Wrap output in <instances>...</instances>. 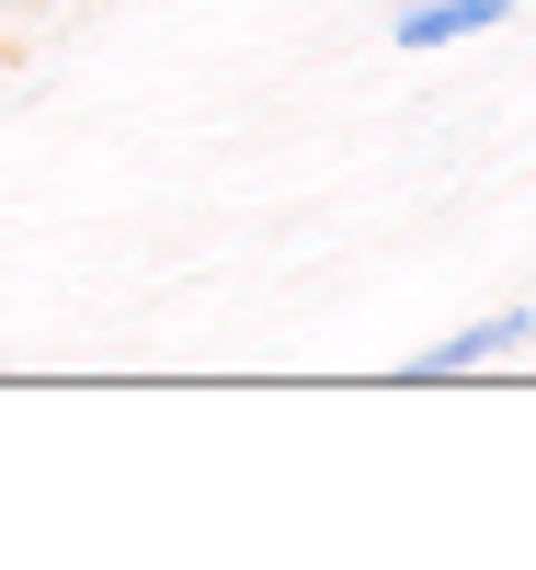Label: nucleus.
I'll return each mask as SVG.
<instances>
[{"label": "nucleus", "instance_id": "obj_1", "mask_svg": "<svg viewBox=\"0 0 536 570\" xmlns=\"http://www.w3.org/2000/svg\"><path fill=\"white\" fill-rule=\"evenodd\" d=\"M525 343H536V308H491V320L446 331V343H422L411 376H479V365H503V354H525Z\"/></svg>", "mask_w": 536, "mask_h": 570}, {"label": "nucleus", "instance_id": "obj_3", "mask_svg": "<svg viewBox=\"0 0 536 570\" xmlns=\"http://www.w3.org/2000/svg\"><path fill=\"white\" fill-rule=\"evenodd\" d=\"M0 12H46V0H0Z\"/></svg>", "mask_w": 536, "mask_h": 570}, {"label": "nucleus", "instance_id": "obj_2", "mask_svg": "<svg viewBox=\"0 0 536 570\" xmlns=\"http://www.w3.org/2000/svg\"><path fill=\"white\" fill-rule=\"evenodd\" d=\"M491 23H514V0H388V46H411V58H433L457 35H491Z\"/></svg>", "mask_w": 536, "mask_h": 570}]
</instances>
